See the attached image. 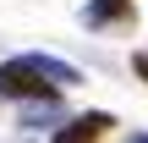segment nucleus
<instances>
[{
  "label": "nucleus",
  "mask_w": 148,
  "mask_h": 143,
  "mask_svg": "<svg viewBox=\"0 0 148 143\" xmlns=\"http://www.w3.org/2000/svg\"><path fill=\"white\" fill-rule=\"evenodd\" d=\"M49 94H60V83L33 55H16V61L0 66V99H49Z\"/></svg>",
  "instance_id": "f257e3e1"
},
{
  "label": "nucleus",
  "mask_w": 148,
  "mask_h": 143,
  "mask_svg": "<svg viewBox=\"0 0 148 143\" xmlns=\"http://www.w3.org/2000/svg\"><path fill=\"white\" fill-rule=\"evenodd\" d=\"M66 121V110H60V94H49V99H27V110H22V132H55Z\"/></svg>",
  "instance_id": "f03ea898"
},
{
  "label": "nucleus",
  "mask_w": 148,
  "mask_h": 143,
  "mask_svg": "<svg viewBox=\"0 0 148 143\" xmlns=\"http://www.w3.org/2000/svg\"><path fill=\"white\" fill-rule=\"evenodd\" d=\"M137 11H132V0H88L82 6V22L88 28H126Z\"/></svg>",
  "instance_id": "7ed1b4c3"
},
{
  "label": "nucleus",
  "mask_w": 148,
  "mask_h": 143,
  "mask_svg": "<svg viewBox=\"0 0 148 143\" xmlns=\"http://www.w3.org/2000/svg\"><path fill=\"white\" fill-rule=\"evenodd\" d=\"M110 127H115V116L93 110V116H77V121H60V127H55V138H60V143H82V138H104Z\"/></svg>",
  "instance_id": "20e7f679"
},
{
  "label": "nucleus",
  "mask_w": 148,
  "mask_h": 143,
  "mask_svg": "<svg viewBox=\"0 0 148 143\" xmlns=\"http://www.w3.org/2000/svg\"><path fill=\"white\" fill-rule=\"evenodd\" d=\"M132 72H137V77L148 83V50H137V55H132Z\"/></svg>",
  "instance_id": "39448f33"
}]
</instances>
